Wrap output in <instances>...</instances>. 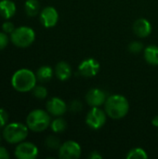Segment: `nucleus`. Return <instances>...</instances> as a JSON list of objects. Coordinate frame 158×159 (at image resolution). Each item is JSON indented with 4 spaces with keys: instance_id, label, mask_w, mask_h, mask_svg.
I'll use <instances>...</instances> for the list:
<instances>
[{
    "instance_id": "obj_31",
    "label": "nucleus",
    "mask_w": 158,
    "mask_h": 159,
    "mask_svg": "<svg viewBox=\"0 0 158 159\" xmlns=\"http://www.w3.org/2000/svg\"><path fill=\"white\" fill-rule=\"evenodd\" d=\"M0 141H1V135H0Z\"/></svg>"
},
{
    "instance_id": "obj_3",
    "label": "nucleus",
    "mask_w": 158,
    "mask_h": 159,
    "mask_svg": "<svg viewBox=\"0 0 158 159\" xmlns=\"http://www.w3.org/2000/svg\"><path fill=\"white\" fill-rule=\"evenodd\" d=\"M27 127L34 132H42L50 125V116L44 110L32 111L26 118Z\"/></svg>"
},
{
    "instance_id": "obj_27",
    "label": "nucleus",
    "mask_w": 158,
    "mask_h": 159,
    "mask_svg": "<svg viewBox=\"0 0 158 159\" xmlns=\"http://www.w3.org/2000/svg\"><path fill=\"white\" fill-rule=\"evenodd\" d=\"M2 29H3V31H4L6 34H11V33L15 30L14 24H13L12 22H10V21H6V22H4L3 25H2Z\"/></svg>"
},
{
    "instance_id": "obj_21",
    "label": "nucleus",
    "mask_w": 158,
    "mask_h": 159,
    "mask_svg": "<svg viewBox=\"0 0 158 159\" xmlns=\"http://www.w3.org/2000/svg\"><path fill=\"white\" fill-rule=\"evenodd\" d=\"M45 143H46V146L48 149H52V150H55V149L61 147L60 140L57 137H55V136H48L46 139Z\"/></svg>"
},
{
    "instance_id": "obj_15",
    "label": "nucleus",
    "mask_w": 158,
    "mask_h": 159,
    "mask_svg": "<svg viewBox=\"0 0 158 159\" xmlns=\"http://www.w3.org/2000/svg\"><path fill=\"white\" fill-rule=\"evenodd\" d=\"M16 13V5L11 0L0 1V15L5 19H10Z\"/></svg>"
},
{
    "instance_id": "obj_14",
    "label": "nucleus",
    "mask_w": 158,
    "mask_h": 159,
    "mask_svg": "<svg viewBox=\"0 0 158 159\" xmlns=\"http://www.w3.org/2000/svg\"><path fill=\"white\" fill-rule=\"evenodd\" d=\"M55 74L59 80L65 81L68 80L72 75V68L65 61H60L55 67Z\"/></svg>"
},
{
    "instance_id": "obj_9",
    "label": "nucleus",
    "mask_w": 158,
    "mask_h": 159,
    "mask_svg": "<svg viewBox=\"0 0 158 159\" xmlns=\"http://www.w3.org/2000/svg\"><path fill=\"white\" fill-rule=\"evenodd\" d=\"M100 71V63L95 59H86L78 66V72L82 76L93 77Z\"/></svg>"
},
{
    "instance_id": "obj_28",
    "label": "nucleus",
    "mask_w": 158,
    "mask_h": 159,
    "mask_svg": "<svg viewBox=\"0 0 158 159\" xmlns=\"http://www.w3.org/2000/svg\"><path fill=\"white\" fill-rule=\"evenodd\" d=\"M9 158V154L7 151L6 148L0 146V159H8Z\"/></svg>"
},
{
    "instance_id": "obj_8",
    "label": "nucleus",
    "mask_w": 158,
    "mask_h": 159,
    "mask_svg": "<svg viewBox=\"0 0 158 159\" xmlns=\"http://www.w3.org/2000/svg\"><path fill=\"white\" fill-rule=\"evenodd\" d=\"M37 156L38 149L32 143H20L15 149V157L19 159H34Z\"/></svg>"
},
{
    "instance_id": "obj_29",
    "label": "nucleus",
    "mask_w": 158,
    "mask_h": 159,
    "mask_svg": "<svg viewBox=\"0 0 158 159\" xmlns=\"http://www.w3.org/2000/svg\"><path fill=\"white\" fill-rule=\"evenodd\" d=\"M89 158L91 159H102V157L98 153V152H92L90 155H89Z\"/></svg>"
},
{
    "instance_id": "obj_4",
    "label": "nucleus",
    "mask_w": 158,
    "mask_h": 159,
    "mask_svg": "<svg viewBox=\"0 0 158 159\" xmlns=\"http://www.w3.org/2000/svg\"><path fill=\"white\" fill-rule=\"evenodd\" d=\"M28 129L21 123H11L5 127L3 130L4 139L9 143H20L26 139L28 135Z\"/></svg>"
},
{
    "instance_id": "obj_20",
    "label": "nucleus",
    "mask_w": 158,
    "mask_h": 159,
    "mask_svg": "<svg viewBox=\"0 0 158 159\" xmlns=\"http://www.w3.org/2000/svg\"><path fill=\"white\" fill-rule=\"evenodd\" d=\"M148 155L142 148H134L127 155L128 159H146Z\"/></svg>"
},
{
    "instance_id": "obj_19",
    "label": "nucleus",
    "mask_w": 158,
    "mask_h": 159,
    "mask_svg": "<svg viewBox=\"0 0 158 159\" xmlns=\"http://www.w3.org/2000/svg\"><path fill=\"white\" fill-rule=\"evenodd\" d=\"M50 127H51V129H52L53 132L61 133V132H63L66 129L67 123L63 118L58 117V118H56L55 120H53L50 123Z\"/></svg>"
},
{
    "instance_id": "obj_24",
    "label": "nucleus",
    "mask_w": 158,
    "mask_h": 159,
    "mask_svg": "<svg viewBox=\"0 0 158 159\" xmlns=\"http://www.w3.org/2000/svg\"><path fill=\"white\" fill-rule=\"evenodd\" d=\"M8 120V115L4 109H0V128H4Z\"/></svg>"
},
{
    "instance_id": "obj_12",
    "label": "nucleus",
    "mask_w": 158,
    "mask_h": 159,
    "mask_svg": "<svg viewBox=\"0 0 158 159\" xmlns=\"http://www.w3.org/2000/svg\"><path fill=\"white\" fill-rule=\"evenodd\" d=\"M47 110L53 116H61L66 113L67 105L61 98L54 97L47 102Z\"/></svg>"
},
{
    "instance_id": "obj_10",
    "label": "nucleus",
    "mask_w": 158,
    "mask_h": 159,
    "mask_svg": "<svg viewBox=\"0 0 158 159\" xmlns=\"http://www.w3.org/2000/svg\"><path fill=\"white\" fill-rule=\"evenodd\" d=\"M107 100L105 92L101 89H91L86 95V101L91 107H99Z\"/></svg>"
},
{
    "instance_id": "obj_17",
    "label": "nucleus",
    "mask_w": 158,
    "mask_h": 159,
    "mask_svg": "<svg viewBox=\"0 0 158 159\" xmlns=\"http://www.w3.org/2000/svg\"><path fill=\"white\" fill-rule=\"evenodd\" d=\"M53 70L49 66H42L36 72V78L40 82H47L52 78Z\"/></svg>"
},
{
    "instance_id": "obj_5",
    "label": "nucleus",
    "mask_w": 158,
    "mask_h": 159,
    "mask_svg": "<svg viewBox=\"0 0 158 159\" xmlns=\"http://www.w3.org/2000/svg\"><path fill=\"white\" fill-rule=\"evenodd\" d=\"M10 39L16 47L27 48L34 43L35 39V34L32 28L21 26V27L16 28L11 33Z\"/></svg>"
},
{
    "instance_id": "obj_23",
    "label": "nucleus",
    "mask_w": 158,
    "mask_h": 159,
    "mask_svg": "<svg viewBox=\"0 0 158 159\" xmlns=\"http://www.w3.org/2000/svg\"><path fill=\"white\" fill-rule=\"evenodd\" d=\"M142 48H143L142 43L134 41V42H132V43L129 44V50L130 52H132V53H139V52L142 51Z\"/></svg>"
},
{
    "instance_id": "obj_2",
    "label": "nucleus",
    "mask_w": 158,
    "mask_h": 159,
    "mask_svg": "<svg viewBox=\"0 0 158 159\" xmlns=\"http://www.w3.org/2000/svg\"><path fill=\"white\" fill-rule=\"evenodd\" d=\"M36 75L29 69H20L14 73L11 78L12 87L20 92L33 90L36 84Z\"/></svg>"
},
{
    "instance_id": "obj_22",
    "label": "nucleus",
    "mask_w": 158,
    "mask_h": 159,
    "mask_svg": "<svg viewBox=\"0 0 158 159\" xmlns=\"http://www.w3.org/2000/svg\"><path fill=\"white\" fill-rule=\"evenodd\" d=\"M33 95L39 99V100H43L47 97V90L45 87L43 86H35L33 89Z\"/></svg>"
},
{
    "instance_id": "obj_11",
    "label": "nucleus",
    "mask_w": 158,
    "mask_h": 159,
    "mask_svg": "<svg viewBox=\"0 0 158 159\" xmlns=\"http://www.w3.org/2000/svg\"><path fill=\"white\" fill-rule=\"evenodd\" d=\"M59 20V14L53 7H45L40 14V20L46 28L54 27Z\"/></svg>"
},
{
    "instance_id": "obj_6",
    "label": "nucleus",
    "mask_w": 158,
    "mask_h": 159,
    "mask_svg": "<svg viewBox=\"0 0 158 159\" xmlns=\"http://www.w3.org/2000/svg\"><path fill=\"white\" fill-rule=\"evenodd\" d=\"M87 125L92 129H99L106 123V115L99 107H92L86 117Z\"/></svg>"
},
{
    "instance_id": "obj_25",
    "label": "nucleus",
    "mask_w": 158,
    "mask_h": 159,
    "mask_svg": "<svg viewBox=\"0 0 158 159\" xmlns=\"http://www.w3.org/2000/svg\"><path fill=\"white\" fill-rule=\"evenodd\" d=\"M70 110L72 112H74V113H77V112L81 111L82 110V104H81V102L79 101H76V100L73 101L72 103L70 104Z\"/></svg>"
},
{
    "instance_id": "obj_13",
    "label": "nucleus",
    "mask_w": 158,
    "mask_h": 159,
    "mask_svg": "<svg viewBox=\"0 0 158 159\" xmlns=\"http://www.w3.org/2000/svg\"><path fill=\"white\" fill-rule=\"evenodd\" d=\"M133 32L137 36L141 38L147 37L152 32V25L146 19H138L133 24Z\"/></svg>"
},
{
    "instance_id": "obj_18",
    "label": "nucleus",
    "mask_w": 158,
    "mask_h": 159,
    "mask_svg": "<svg viewBox=\"0 0 158 159\" xmlns=\"http://www.w3.org/2000/svg\"><path fill=\"white\" fill-rule=\"evenodd\" d=\"M24 9L29 17L36 16L40 9V5L38 0H26L24 5Z\"/></svg>"
},
{
    "instance_id": "obj_1",
    "label": "nucleus",
    "mask_w": 158,
    "mask_h": 159,
    "mask_svg": "<svg viewBox=\"0 0 158 159\" xmlns=\"http://www.w3.org/2000/svg\"><path fill=\"white\" fill-rule=\"evenodd\" d=\"M129 110V103L126 97L122 95H113L105 102V113L113 119L125 117Z\"/></svg>"
},
{
    "instance_id": "obj_30",
    "label": "nucleus",
    "mask_w": 158,
    "mask_h": 159,
    "mask_svg": "<svg viewBox=\"0 0 158 159\" xmlns=\"http://www.w3.org/2000/svg\"><path fill=\"white\" fill-rule=\"evenodd\" d=\"M152 124H153L155 127L158 128V116H155V117L153 118V120H152Z\"/></svg>"
},
{
    "instance_id": "obj_16",
    "label": "nucleus",
    "mask_w": 158,
    "mask_h": 159,
    "mask_svg": "<svg viewBox=\"0 0 158 159\" xmlns=\"http://www.w3.org/2000/svg\"><path fill=\"white\" fill-rule=\"evenodd\" d=\"M144 59L145 61L154 66L158 65V47L157 46H148L144 49Z\"/></svg>"
},
{
    "instance_id": "obj_26",
    "label": "nucleus",
    "mask_w": 158,
    "mask_h": 159,
    "mask_svg": "<svg viewBox=\"0 0 158 159\" xmlns=\"http://www.w3.org/2000/svg\"><path fill=\"white\" fill-rule=\"evenodd\" d=\"M8 44V37L7 35V34L1 33L0 32V50H2L3 48H5Z\"/></svg>"
},
{
    "instance_id": "obj_7",
    "label": "nucleus",
    "mask_w": 158,
    "mask_h": 159,
    "mask_svg": "<svg viewBox=\"0 0 158 159\" xmlns=\"http://www.w3.org/2000/svg\"><path fill=\"white\" fill-rule=\"evenodd\" d=\"M81 156V147L74 141H67L61 145L59 157L62 159H77Z\"/></svg>"
}]
</instances>
